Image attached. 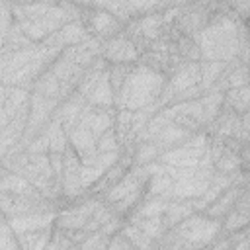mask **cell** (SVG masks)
<instances>
[{
    "instance_id": "obj_1",
    "label": "cell",
    "mask_w": 250,
    "mask_h": 250,
    "mask_svg": "<svg viewBox=\"0 0 250 250\" xmlns=\"http://www.w3.org/2000/svg\"><path fill=\"white\" fill-rule=\"evenodd\" d=\"M246 25H248V29H250V20H246Z\"/></svg>"
}]
</instances>
